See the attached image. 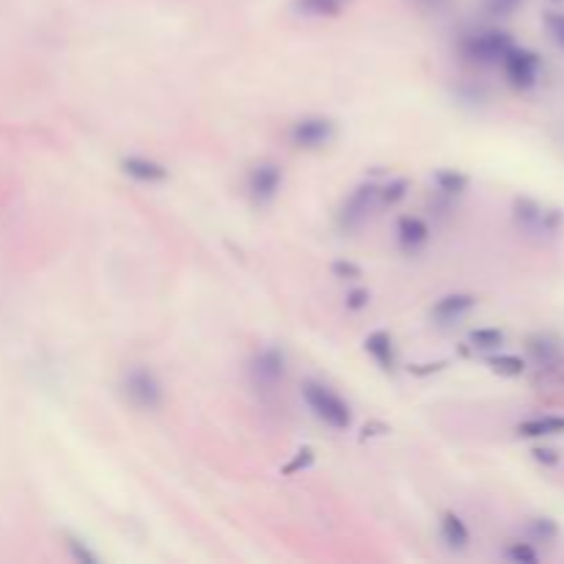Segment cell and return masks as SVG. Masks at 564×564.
<instances>
[{"instance_id":"cell-1","label":"cell","mask_w":564,"mask_h":564,"mask_svg":"<svg viewBox=\"0 0 564 564\" xmlns=\"http://www.w3.org/2000/svg\"><path fill=\"white\" fill-rule=\"evenodd\" d=\"M300 391H303V399H306L309 410L322 424H328L333 430H347V427L353 424V410H350V405H347L336 391H331V388L325 386V383L306 380Z\"/></svg>"},{"instance_id":"cell-2","label":"cell","mask_w":564,"mask_h":564,"mask_svg":"<svg viewBox=\"0 0 564 564\" xmlns=\"http://www.w3.org/2000/svg\"><path fill=\"white\" fill-rule=\"evenodd\" d=\"M512 47H515L512 36H509L507 31H498V28L474 31V34H468L463 42H460L463 56L468 58V61H474V64H482V67H487V64H501Z\"/></svg>"},{"instance_id":"cell-3","label":"cell","mask_w":564,"mask_h":564,"mask_svg":"<svg viewBox=\"0 0 564 564\" xmlns=\"http://www.w3.org/2000/svg\"><path fill=\"white\" fill-rule=\"evenodd\" d=\"M122 388H124V397L130 399L133 408L149 410V413L160 408L163 399H166L163 383H160L155 372L146 369V366H133V369H127Z\"/></svg>"},{"instance_id":"cell-4","label":"cell","mask_w":564,"mask_h":564,"mask_svg":"<svg viewBox=\"0 0 564 564\" xmlns=\"http://www.w3.org/2000/svg\"><path fill=\"white\" fill-rule=\"evenodd\" d=\"M512 215H515V223L520 229L526 234H534V237H553V234L562 232V212L548 210V207H542L540 201L518 199L512 207Z\"/></svg>"},{"instance_id":"cell-5","label":"cell","mask_w":564,"mask_h":564,"mask_svg":"<svg viewBox=\"0 0 564 564\" xmlns=\"http://www.w3.org/2000/svg\"><path fill=\"white\" fill-rule=\"evenodd\" d=\"M531 364L540 369V375L564 383V347L551 333H534L526 342Z\"/></svg>"},{"instance_id":"cell-6","label":"cell","mask_w":564,"mask_h":564,"mask_svg":"<svg viewBox=\"0 0 564 564\" xmlns=\"http://www.w3.org/2000/svg\"><path fill=\"white\" fill-rule=\"evenodd\" d=\"M377 201H380V185H375V182L358 185V188L347 196L342 210H339V229H344V232L358 229V226L369 218V212L375 210Z\"/></svg>"},{"instance_id":"cell-7","label":"cell","mask_w":564,"mask_h":564,"mask_svg":"<svg viewBox=\"0 0 564 564\" xmlns=\"http://www.w3.org/2000/svg\"><path fill=\"white\" fill-rule=\"evenodd\" d=\"M287 377V353L281 347H262L251 361V380L259 391L273 388Z\"/></svg>"},{"instance_id":"cell-8","label":"cell","mask_w":564,"mask_h":564,"mask_svg":"<svg viewBox=\"0 0 564 564\" xmlns=\"http://www.w3.org/2000/svg\"><path fill=\"white\" fill-rule=\"evenodd\" d=\"M501 67H504L509 86H515L520 91L531 89L540 78V58L534 56L531 50H523V47H512L501 61Z\"/></svg>"},{"instance_id":"cell-9","label":"cell","mask_w":564,"mask_h":564,"mask_svg":"<svg viewBox=\"0 0 564 564\" xmlns=\"http://www.w3.org/2000/svg\"><path fill=\"white\" fill-rule=\"evenodd\" d=\"M336 135V124L331 119H322V116H309V119H300L292 124L289 130V141L298 149H322L328 146Z\"/></svg>"},{"instance_id":"cell-10","label":"cell","mask_w":564,"mask_h":564,"mask_svg":"<svg viewBox=\"0 0 564 564\" xmlns=\"http://www.w3.org/2000/svg\"><path fill=\"white\" fill-rule=\"evenodd\" d=\"M281 182H284V174L276 163H259V166L251 171L248 177V190H251V199L256 204H270L276 199L278 190H281Z\"/></svg>"},{"instance_id":"cell-11","label":"cell","mask_w":564,"mask_h":564,"mask_svg":"<svg viewBox=\"0 0 564 564\" xmlns=\"http://www.w3.org/2000/svg\"><path fill=\"white\" fill-rule=\"evenodd\" d=\"M476 306V298H471V295H446V298H441L435 306H432V320L438 322V325H454V322H460L465 317V314H471Z\"/></svg>"},{"instance_id":"cell-12","label":"cell","mask_w":564,"mask_h":564,"mask_svg":"<svg viewBox=\"0 0 564 564\" xmlns=\"http://www.w3.org/2000/svg\"><path fill=\"white\" fill-rule=\"evenodd\" d=\"M364 350L372 355V361H375L383 372H394V369H397V350H394V339H391V333H386V331L369 333L364 342Z\"/></svg>"},{"instance_id":"cell-13","label":"cell","mask_w":564,"mask_h":564,"mask_svg":"<svg viewBox=\"0 0 564 564\" xmlns=\"http://www.w3.org/2000/svg\"><path fill=\"white\" fill-rule=\"evenodd\" d=\"M122 168L127 177L149 182V185L168 179V168L163 163H155V160H146V157H127V160H122Z\"/></svg>"},{"instance_id":"cell-14","label":"cell","mask_w":564,"mask_h":564,"mask_svg":"<svg viewBox=\"0 0 564 564\" xmlns=\"http://www.w3.org/2000/svg\"><path fill=\"white\" fill-rule=\"evenodd\" d=\"M397 240L405 251H419L421 245L430 240V229H427V223L421 221V218L405 215L397 223Z\"/></svg>"},{"instance_id":"cell-15","label":"cell","mask_w":564,"mask_h":564,"mask_svg":"<svg viewBox=\"0 0 564 564\" xmlns=\"http://www.w3.org/2000/svg\"><path fill=\"white\" fill-rule=\"evenodd\" d=\"M441 537L452 551H465L468 542H471V531H468V526H465V520L460 515L446 512L441 518Z\"/></svg>"},{"instance_id":"cell-16","label":"cell","mask_w":564,"mask_h":564,"mask_svg":"<svg viewBox=\"0 0 564 564\" xmlns=\"http://www.w3.org/2000/svg\"><path fill=\"white\" fill-rule=\"evenodd\" d=\"M564 416H540V419L523 421L518 427L520 438H548V435H562Z\"/></svg>"},{"instance_id":"cell-17","label":"cell","mask_w":564,"mask_h":564,"mask_svg":"<svg viewBox=\"0 0 564 564\" xmlns=\"http://www.w3.org/2000/svg\"><path fill=\"white\" fill-rule=\"evenodd\" d=\"M350 6V0H295V12L303 17H336Z\"/></svg>"},{"instance_id":"cell-18","label":"cell","mask_w":564,"mask_h":564,"mask_svg":"<svg viewBox=\"0 0 564 564\" xmlns=\"http://www.w3.org/2000/svg\"><path fill=\"white\" fill-rule=\"evenodd\" d=\"M435 185L441 193L446 196H460L468 190V177H465L463 171H454V168H443L435 174Z\"/></svg>"},{"instance_id":"cell-19","label":"cell","mask_w":564,"mask_h":564,"mask_svg":"<svg viewBox=\"0 0 564 564\" xmlns=\"http://www.w3.org/2000/svg\"><path fill=\"white\" fill-rule=\"evenodd\" d=\"M468 344L474 350L490 353V350H498L504 344V331H498V328H476V331L468 333Z\"/></svg>"},{"instance_id":"cell-20","label":"cell","mask_w":564,"mask_h":564,"mask_svg":"<svg viewBox=\"0 0 564 564\" xmlns=\"http://www.w3.org/2000/svg\"><path fill=\"white\" fill-rule=\"evenodd\" d=\"M487 366H490L496 375L504 377H518L526 372V361L518 358V355H493V358H487Z\"/></svg>"},{"instance_id":"cell-21","label":"cell","mask_w":564,"mask_h":564,"mask_svg":"<svg viewBox=\"0 0 564 564\" xmlns=\"http://www.w3.org/2000/svg\"><path fill=\"white\" fill-rule=\"evenodd\" d=\"M504 556H507L509 562H518V564L540 562V553L534 551L529 542H509L507 548H504Z\"/></svg>"},{"instance_id":"cell-22","label":"cell","mask_w":564,"mask_h":564,"mask_svg":"<svg viewBox=\"0 0 564 564\" xmlns=\"http://www.w3.org/2000/svg\"><path fill=\"white\" fill-rule=\"evenodd\" d=\"M67 548L69 553H72V559L80 564H97L100 562V556L91 551L86 542L80 540V537H75V534H67Z\"/></svg>"},{"instance_id":"cell-23","label":"cell","mask_w":564,"mask_h":564,"mask_svg":"<svg viewBox=\"0 0 564 564\" xmlns=\"http://www.w3.org/2000/svg\"><path fill=\"white\" fill-rule=\"evenodd\" d=\"M408 196V179H391L388 185L380 188V201L383 204H397Z\"/></svg>"},{"instance_id":"cell-24","label":"cell","mask_w":564,"mask_h":564,"mask_svg":"<svg viewBox=\"0 0 564 564\" xmlns=\"http://www.w3.org/2000/svg\"><path fill=\"white\" fill-rule=\"evenodd\" d=\"M545 28H548V34H551L553 42L564 50V14L559 12L545 14Z\"/></svg>"},{"instance_id":"cell-25","label":"cell","mask_w":564,"mask_h":564,"mask_svg":"<svg viewBox=\"0 0 564 564\" xmlns=\"http://www.w3.org/2000/svg\"><path fill=\"white\" fill-rule=\"evenodd\" d=\"M531 534L537 537V540H553L556 534H559V529H556V523L553 520H548V518H537V520H531Z\"/></svg>"},{"instance_id":"cell-26","label":"cell","mask_w":564,"mask_h":564,"mask_svg":"<svg viewBox=\"0 0 564 564\" xmlns=\"http://www.w3.org/2000/svg\"><path fill=\"white\" fill-rule=\"evenodd\" d=\"M331 270H333V276L344 278V281H355V278H361V267L355 265V262H347V259L333 262Z\"/></svg>"},{"instance_id":"cell-27","label":"cell","mask_w":564,"mask_h":564,"mask_svg":"<svg viewBox=\"0 0 564 564\" xmlns=\"http://www.w3.org/2000/svg\"><path fill=\"white\" fill-rule=\"evenodd\" d=\"M311 463H314V452H311V449H300L298 457H295L292 463L284 465V474H298L300 468H309Z\"/></svg>"},{"instance_id":"cell-28","label":"cell","mask_w":564,"mask_h":564,"mask_svg":"<svg viewBox=\"0 0 564 564\" xmlns=\"http://www.w3.org/2000/svg\"><path fill=\"white\" fill-rule=\"evenodd\" d=\"M452 0H413V6L424 14H443Z\"/></svg>"},{"instance_id":"cell-29","label":"cell","mask_w":564,"mask_h":564,"mask_svg":"<svg viewBox=\"0 0 564 564\" xmlns=\"http://www.w3.org/2000/svg\"><path fill=\"white\" fill-rule=\"evenodd\" d=\"M523 0H487V9L493 14H498V17H507V14H512L515 9H518Z\"/></svg>"},{"instance_id":"cell-30","label":"cell","mask_w":564,"mask_h":564,"mask_svg":"<svg viewBox=\"0 0 564 564\" xmlns=\"http://www.w3.org/2000/svg\"><path fill=\"white\" fill-rule=\"evenodd\" d=\"M364 306H369V292H366V289H361V287L350 289V292H347V309L361 311Z\"/></svg>"},{"instance_id":"cell-31","label":"cell","mask_w":564,"mask_h":564,"mask_svg":"<svg viewBox=\"0 0 564 564\" xmlns=\"http://www.w3.org/2000/svg\"><path fill=\"white\" fill-rule=\"evenodd\" d=\"M534 457L540 460V463H548L553 465L559 457H556V452H551V449H534Z\"/></svg>"}]
</instances>
